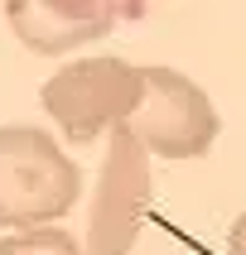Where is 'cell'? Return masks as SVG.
<instances>
[{
  "label": "cell",
  "mask_w": 246,
  "mask_h": 255,
  "mask_svg": "<svg viewBox=\"0 0 246 255\" xmlns=\"http://www.w3.org/2000/svg\"><path fill=\"white\" fill-rule=\"evenodd\" d=\"M126 126L159 159H203L222 135V116L193 77L150 63L145 68V101Z\"/></svg>",
  "instance_id": "3957f363"
},
{
  "label": "cell",
  "mask_w": 246,
  "mask_h": 255,
  "mask_svg": "<svg viewBox=\"0 0 246 255\" xmlns=\"http://www.w3.org/2000/svg\"><path fill=\"white\" fill-rule=\"evenodd\" d=\"M155 198V178H150V149H145L130 126L111 130L106 144V164H101V183L92 198V222H87V255H130L140 236L145 217Z\"/></svg>",
  "instance_id": "277c9868"
},
{
  "label": "cell",
  "mask_w": 246,
  "mask_h": 255,
  "mask_svg": "<svg viewBox=\"0 0 246 255\" xmlns=\"http://www.w3.org/2000/svg\"><path fill=\"white\" fill-rule=\"evenodd\" d=\"M140 14L135 5H116V0H10L5 19H10L14 39L29 43L34 53H68L82 43L111 34L116 19Z\"/></svg>",
  "instance_id": "5b68a950"
},
{
  "label": "cell",
  "mask_w": 246,
  "mask_h": 255,
  "mask_svg": "<svg viewBox=\"0 0 246 255\" xmlns=\"http://www.w3.org/2000/svg\"><path fill=\"white\" fill-rule=\"evenodd\" d=\"M82 193V169L48 130L0 126V227L39 231L68 212Z\"/></svg>",
  "instance_id": "6da1fadb"
},
{
  "label": "cell",
  "mask_w": 246,
  "mask_h": 255,
  "mask_svg": "<svg viewBox=\"0 0 246 255\" xmlns=\"http://www.w3.org/2000/svg\"><path fill=\"white\" fill-rule=\"evenodd\" d=\"M227 255H246V212L232 222V231H227Z\"/></svg>",
  "instance_id": "52a82bcc"
},
{
  "label": "cell",
  "mask_w": 246,
  "mask_h": 255,
  "mask_svg": "<svg viewBox=\"0 0 246 255\" xmlns=\"http://www.w3.org/2000/svg\"><path fill=\"white\" fill-rule=\"evenodd\" d=\"M0 255H82L63 227H39V231H14L0 241Z\"/></svg>",
  "instance_id": "8992f818"
},
{
  "label": "cell",
  "mask_w": 246,
  "mask_h": 255,
  "mask_svg": "<svg viewBox=\"0 0 246 255\" xmlns=\"http://www.w3.org/2000/svg\"><path fill=\"white\" fill-rule=\"evenodd\" d=\"M39 101L72 144H87L101 130L126 126L140 111L145 68H135L126 58H77L43 82Z\"/></svg>",
  "instance_id": "7a4b0ae2"
}]
</instances>
